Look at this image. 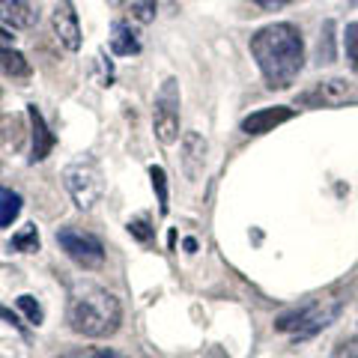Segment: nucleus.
<instances>
[{
  "label": "nucleus",
  "mask_w": 358,
  "mask_h": 358,
  "mask_svg": "<svg viewBox=\"0 0 358 358\" xmlns=\"http://www.w3.org/2000/svg\"><path fill=\"white\" fill-rule=\"evenodd\" d=\"M248 48L268 90H287L305 69L301 30L289 21H275V24L260 27L251 36Z\"/></svg>",
  "instance_id": "obj_1"
},
{
  "label": "nucleus",
  "mask_w": 358,
  "mask_h": 358,
  "mask_svg": "<svg viewBox=\"0 0 358 358\" xmlns=\"http://www.w3.org/2000/svg\"><path fill=\"white\" fill-rule=\"evenodd\" d=\"M66 322L75 334L90 341L114 338L122 322V305L110 289L93 281H78L69 289V305H66Z\"/></svg>",
  "instance_id": "obj_2"
},
{
  "label": "nucleus",
  "mask_w": 358,
  "mask_h": 358,
  "mask_svg": "<svg viewBox=\"0 0 358 358\" xmlns=\"http://www.w3.org/2000/svg\"><path fill=\"white\" fill-rule=\"evenodd\" d=\"M343 305H346L343 296H322V299H313V301H308V305L281 313V317L275 320V331L293 334L296 341H308V338H313V334L326 331L331 322L341 317Z\"/></svg>",
  "instance_id": "obj_3"
},
{
  "label": "nucleus",
  "mask_w": 358,
  "mask_h": 358,
  "mask_svg": "<svg viewBox=\"0 0 358 358\" xmlns=\"http://www.w3.org/2000/svg\"><path fill=\"white\" fill-rule=\"evenodd\" d=\"M63 182H66V192L72 194L75 206L84 212L93 209L105 194V176L93 159H81V162L69 164L63 171Z\"/></svg>",
  "instance_id": "obj_4"
},
{
  "label": "nucleus",
  "mask_w": 358,
  "mask_h": 358,
  "mask_svg": "<svg viewBox=\"0 0 358 358\" xmlns=\"http://www.w3.org/2000/svg\"><path fill=\"white\" fill-rule=\"evenodd\" d=\"M179 81L176 78H164V84L155 93V105H152V131L159 143L171 147L179 138Z\"/></svg>",
  "instance_id": "obj_5"
},
{
  "label": "nucleus",
  "mask_w": 358,
  "mask_h": 358,
  "mask_svg": "<svg viewBox=\"0 0 358 358\" xmlns=\"http://www.w3.org/2000/svg\"><path fill=\"white\" fill-rule=\"evenodd\" d=\"M57 245L72 263L84 266V268H99L105 263V245L99 236L78 227H60L57 230Z\"/></svg>",
  "instance_id": "obj_6"
},
{
  "label": "nucleus",
  "mask_w": 358,
  "mask_h": 358,
  "mask_svg": "<svg viewBox=\"0 0 358 358\" xmlns=\"http://www.w3.org/2000/svg\"><path fill=\"white\" fill-rule=\"evenodd\" d=\"M299 105L305 108H338V105H350L358 102V87L346 78H322V81L310 84L308 90H301L296 96Z\"/></svg>",
  "instance_id": "obj_7"
},
{
  "label": "nucleus",
  "mask_w": 358,
  "mask_h": 358,
  "mask_svg": "<svg viewBox=\"0 0 358 358\" xmlns=\"http://www.w3.org/2000/svg\"><path fill=\"white\" fill-rule=\"evenodd\" d=\"M51 27H54V36H57V42L63 45L66 51H81V21H78V13L72 6V0H60L57 6H54L51 13Z\"/></svg>",
  "instance_id": "obj_8"
},
{
  "label": "nucleus",
  "mask_w": 358,
  "mask_h": 358,
  "mask_svg": "<svg viewBox=\"0 0 358 358\" xmlns=\"http://www.w3.org/2000/svg\"><path fill=\"white\" fill-rule=\"evenodd\" d=\"M206 152H209V143L200 131H185L182 134V143H179V167H182L188 182H197L200 173H203Z\"/></svg>",
  "instance_id": "obj_9"
},
{
  "label": "nucleus",
  "mask_w": 358,
  "mask_h": 358,
  "mask_svg": "<svg viewBox=\"0 0 358 358\" xmlns=\"http://www.w3.org/2000/svg\"><path fill=\"white\" fill-rule=\"evenodd\" d=\"M293 117H296V110L287 108V105L260 108V110H254V114H248L242 120V131L245 134H266V131H275L281 122H289Z\"/></svg>",
  "instance_id": "obj_10"
},
{
  "label": "nucleus",
  "mask_w": 358,
  "mask_h": 358,
  "mask_svg": "<svg viewBox=\"0 0 358 358\" xmlns=\"http://www.w3.org/2000/svg\"><path fill=\"white\" fill-rule=\"evenodd\" d=\"M27 117H30V141H33L30 162L36 164V162H45L51 155V150H54V134L48 131V126H45V117H42V110L36 105H27Z\"/></svg>",
  "instance_id": "obj_11"
},
{
  "label": "nucleus",
  "mask_w": 358,
  "mask_h": 358,
  "mask_svg": "<svg viewBox=\"0 0 358 358\" xmlns=\"http://www.w3.org/2000/svg\"><path fill=\"white\" fill-rule=\"evenodd\" d=\"M0 21L13 30H27L36 24V13L30 0H0Z\"/></svg>",
  "instance_id": "obj_12"
},
{
  "label": "nucleus",
  "mask_w": 358,
  "mask_h": 358,
  "mask_svg": "<svg viewBox=\"0 0 358 358\" xmlns=\"http://www.w3.org/2000/svg\"><path fill=\"white\" fill-rule=\"evenodd\" d=\"M110 51L117 57H134V54H141V36L129 21H114V27H110Z\"/></svg>",
  "instance_id": "obj_13"
},
{
  "label": "nucleus",
  "mask_w": 358,
  "mask_h": 358,
  "mask_svg": "<svg viewBox=\"0 0 358 358\" xmlns=\"http://www.w3.org/2000/svg\"><path fill=\"white\" fill-rule=\"evenodd\" d=\"M0 72L9 78H27L30 75V63L21 51H15L13 45H0Z\"/></svg>",
  "instance_id": "obj_14"
},
{
  "label": "nucleus",
  "mask_w": 358,
  "mask_h": 358,
  "mask_svg": "<svg viewBox=\"0 0 358 358\" xmlns=\"http://www.w3.org/2000/svg\"><path fill=\"white\" fill-rule=\"evenodd\" d=\"M21 215V194L13 188H0V227H9Z\"/></svg>",
  "instance_id": "obj_15"
},
{
  "label": "nucleus",
  "mask_w": 358,
  "mask_h": 358,
  "mask_svg": "<svg viewBox=\"0 0 358 358\" xmlns=\"http://www.w3.org/2000/svg\"><path fill=\"white\" fill-rule=\"evenodd\" d=\"M334 60H338V51H334V21L329 18L317 39V63H334Z\"/></svg>",
  "instance_id": "obj_16"
},
{
  "label": "nucleus",
  "mask_w": 358,
  "mask_h": 358,
  "mask_svg": "<svg viewBox=\"0 0 358 358\" xmlns=\"http://www.w3.org/2000/svg\"><path fill=\"white\" fill-rule=\"evenodd\" d=\"M39 230H36V224H27V227H21L15 236H13V242H9V248H15V251H21V254H36L39 251Z\"/></svg>",
  "instance_id": "obj_17"
},
{
  "label": "nucleus",
  "mask_w": 358,
  "mask_h": 358,
  "mask_svg": "<svg viewBox=\"0 0 358 358\" xmlns=\"http://www.w3.org/2000/svg\"><path fill=\"white\" fill-rule=\"evenodd\" d=\"M150 179H152L155 194H159V212H162V215H167L171 203H167V173H164V167L152 164V167H150Z\"/></svg>",
  "instance_id": "obj_18"
},
{
  "label": "nucleus",
  "mask_w": 358,
  "mask_h": 358,
  "mask_svg": "<svg viewBox=\"0 0 358 358\" xmlns=\"http://www.w3.org/2000/svg\"><path fill=\"white\" fill-rule=\"evenodd\" d=\"M343 48H346V60H350L352 72H358V21L346 24V30H343Z\"/></svg>",
  "instance_id": "obj_19"
},
{
  "label": "nucleus",
  "mask_w": 358,
  "mask_h": 358,
  "mask_svg": "<svg viewBox=\"0 0 358 358\" xmlns=\"http://www.w3.org/2000/svg\"><path fill=\"white\" fill-rule=\"evenodd\" d=\"M15 305H18V310L27 317L30 326H42V308H39V301L33 299V296H18Z\"/></svg>",
  "instance_id": "obj_20"
},
{
  "label": "nucleus",
  "mask_w": 358,
  "mask_h": 358,
  "mask_svg": "<svg viewBox=\"0 0 358 358\" xmlns=\"http://www.w3.org/2000/svg\"><path fill=\"white\" fill-rule=\"evenodd\" d=\"M155 9H159V0H131V13L141 24H150L155 21Z\"/></svg>",
  "instance_id": "obj_21"
},
{
  "label": "nucleus",
  "mask_w": 358,
  "mask_h": 358,
  "mask_svg": "<svg viewBox=\"0 0 358 358\" xmlns=\"http://www.w3.org/2000/svg\"><path fill=\"white\" fill-rule=\"evenodd\" d=\"M57 358H126V355H120L114 350H96V346H81V350H69V352H63Z\"/></svg>",
  "instance_id": "obj_22"
},
{
  "label": "nucleus",
  "mask_w": 358,
  "mask_h": 358,
  "mask_svg": "<svg viewBox=\"0 0 358 358\" xmlns=\"http://www.w3.org/2000/svg\"><path fill=\"white\" fill-rule=\"evenodd\" d=\"M129 233H131V236L138 239V242H143V245L152 242V236H155V230L150 227V218H131V221H129Z\"/></svg>",
  "instance_id": "obj_23"
},
{
  "label": "nucleus",
  "mask_w": 358,
  "mask_h": 358,
  "mask_svg": "<svg viewBox=\"0 0 358 358\" xmlns=\"http://www.w3.org/2000/svg\"><path fill=\"white\" fill-rule=\"evenodd\" d=\"M331 358H358V338H350V341H343L334 346V352Z\"/></svg>",
  "instance_id": "obj_24"
},
{
  "label": "nucleus",
  "mask_w": 358,
  "mask_h": 358,
  "mask_svg": "<svg viewBox=\"0 0 358 358\" xmlns=\"http://www.w3.org/2000/svg\"><path fill=\"white\" fill-rule=\"evenodd\" d=\"M251 3H257L260 9H281V6L296 3V0H251Z\"/></svg>",
  "instance_id": "obj_25"
},
{
  "label": "nucleus",
  "mask_w": 358,
  "mask_h": 358,
  "mask_svg": "<svg viewBox=\"0 0 358 358\" xmlns=\"http://www.w3.org/2000/svg\"><path fill=\"white\" fill-rule=\"evenodd\" d=\"M0 45H13V36H9V30L0 27Z\"/></svg>",
  "instance_id": "obj_26"
},
{
  "label": "nucleus",
  "mask_w": 358,
  "mask_h": 358,
  "mask_svg": "<svg viewBox=\"0 0 358 358\" xmlns=\"http://www.w3.org/2000/svg\"><path fill=\"white\" fill-rule=\"evenodd\" d=\"M182 245H185V251H197V242L194 239H185Z\"/></svg>",
  "instance_id": "obj_27"
},
{
  "label": "nucleus",
  "mask_w": 358,
  "mask_h": 358,
  "mask_svg": "<svg viewBox=\"0 0 358 358\" xmlns=\"http://www.w3.org/2000/svg\"><path fill=\"white\" fill-rule=\"evenodd\" d=\"M108 3H110V6H120V3H122V0H108Z\"/></svg>",
  "instance_id": "obj_28"
},
{
  "label": "nucleus",
  "mask_w": 358,
  "mask_h": 358,
  "mask_svg": "<svg viewBox=\"0 0 358 358\" xmlns=\"http://www.w3.org/2000/svg\"><path fill=\"white\" fill-rule=\"evenodd\" d=\"M350 3H352V6H355V9H358V0H350Z\"/></svg>",
  "instance_id": "obj_29"
}]
</instances>
